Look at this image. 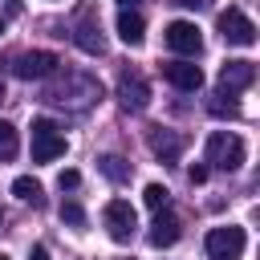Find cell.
Wrapping results in <instances>:
<instances>
[{
  "instance_id": "1",
  "label": "cell",
  "mask_w": 260,
  "mask_h": 260,
  "mask_svg": "<svg viewBox=\"0 0 260 260\" xmlns=\"http://www.w3.org/2000/svg\"><path fill=\"white\" fill-rule=\"evenodd\" d=\"M65 134L53 118H32V162H53L65 154Z\"/></svg>"
},
{
  "instance_id": "2",
  "label": "cell",
  "mask_w": 260,
  "mask_h": 260,
  "mask_svg": "<svg viewBox=\"0 0 260 260\" xmlns=\"http://www.w3.org/2000/svg\"><path fill=\"white\" fill-rule=\"evenodd\" d=\"M203 158H207L211 167H219V171H236V167L244 162V138L232 134V130H215V134L207 138Z\"/></svg>"
},
{
  "instance_id": "3",
  "label": "cell",
  "mask_w": 260,
  "mask_h": 260,
  "mask_svg": "<svg viewBox=\"0 0 260 260\" xmlns=\"http://www.w3.org/2000/svg\"><path fill=\"white\" fill-rule=\"evenodd\" d=\"M244 228L240 223H223V228H211L207 232V256L211 260H240L244 256Z\"/></svg>"
},
{
  "instance_id": "4",
  "label": "cell",
  "mask_w": 260,
  "mask_h": 260,
  "mask_svg": "<svg viewBox=\"0 0 260 260\" xmlns=\"http://www.w3.org/2000/svg\"><path fill=\"white\" fill-rule=\"evenodd\" d=\"M102 223H106L110 240L130 244V240H134V228H138V215H134V207H130L126 199H110L106 211H102Z\"/></svg>"
},
{
  "instance_id": "5",
  "label": "cell",
  "mask_w": 260,
  "mask_h": 260,
  "mask_svg": "<svg viewBox=\"0 0 260 260\" xmlns=\"http://www.w3.org/2000/svg\"><path fill=\"white\" fill-rule=\"evenodd\" d=\"M215 24H219V37H223L228 45H244V49H248V45H256V24H252L240 8L219 12V20H215Z\"/></svg>"
},
{
  "instance_id": "6",
  "label": "cell",
  "mask_w": 260,
  "mask_h": 260,
  "mask_svg": "<svg viewBox=\"0 0 260 260\" xmlns=\"http://www.w3.org/2000/svg\"><path fill=\"white\" fill-rule=\"evenodd\" d=\"M167 49L179 53V57H195L203 49V37H199V28L191 20H171L167 24Z\"/></svg>"
},
{
  "instance_id": "7",
  "label": "cell",
  "mask_w": 260,
  "mask_h": 260,
  "mask_svg": "<svg viewBox=\"0 0 260 260\" xmlns=\"http://www.w3.org/2000/svg\"><path fill=\"white\" fill-rule=\"evenodd\" d=\"M57 65H61L57 53H49V49H32V53L16 57V77H24V81H41V77H53Z\"/></svg>"
},
{
  "instance_id": "8",
  "label": "cell",
  "mask_w": 260,
  "mask_h": 260,
  "mask_svg": "<svg viewBox=\"0 0 260 260\" xmlns=\"http://www.w3.org/2000/svg\"><path fill=\"white\" fill-rule=\"evenodd\" d=\"M162 77H167L175 89H183V93H195V89L203 85V69L191 65V61H167V65H162Z\"/></svg>"
},
{
  "instance_id": "9",
  "label": "cell",
  "mask_w": 260,
  "mask_h": 260,
  "mask_svg": "<svg viewBox=\"0 0 260 260\" xmlns=\"http://www.w3.org/2000/svg\"><path fill=\"white\" fill-rule=\"evenodd\" d=\"M256 81V65L252 61H228L223 69H219V89L223 93H240V89H248Z\"/></svg>"
},
{
  "instance_id": "10",
  "label": "cell",
  "mask_w": 260,
  "mask_h": 260,
  "mask_svg": "<svg viewBox=\"0 0 260 260\" xmlns=\"http://www.w3.org/2000/svg\"><path fill=\"white\" fill-rule=\"evenodd\" d=\"M118 102H122L126 110H146L150 85H146L138 73H122V81H118Z\"/></svg>"
},
{
  "instance_id": "11",
  "label": "cell",
  "mask_w": 260,
  "mask_h": 260,
  "mask_svg": "<svg viewBox=\"0 0 260 260\" xmlns=\"http://www.w3.org/2000/svg\"><path fill=\"white\" fill-rule=\"evenodd\" d=\"M179 236H183V223H179V215H171L167 207H162V211H154V223H150V236H146V240H150L154 248H171Z\"/></svg>"
},
{
  "instance_id": "12",
  "label": "cell",
  "mask_w": 260,
  "mask_h": 260,
  "mask_svg": "<svg viewBox=\"0 0 260 260\" xmlns=\"http://www.w3.org/2000/svg\"><path fill=\"white\" fill-rule=\"evenodd\" d=\"M150 150H154L162 162H175V158H179V150H183V138H179L175 130L154 126V130H150Z\"/></svg>"
},
{
  "instance_id": "13",
  "label": "cell",
  "mask_w": 260,
  "mask_h": 260,
  "mask_svg": "<svg viewBox=\"0 0 260 260\" xmlns=\"http://www.w3.org/2000/svg\"><path fill=\"white\" fill-rule=\"evenodd\" d=\"M118 37H122L126 45H142V37H146V20H142L138 12H130V8H122V12H118Z\"/></svg>"
},
{
  "instance_id": "14",
  "label": "cell",
  "mask_w": 260,
  "mask_h": 260,
  "mask_svg": "<svg viewBox=\"0 0 260 260\" xmlns=\"http://www.w3.org/2000/svg\"><path fill=\"white\" fill-rule=\"evenodd\" d=\"M73 41H77V45H81L85 53H106V41H102V24H98L93 16H85V20L77 24Z\"/></svg>"
},
{
  "instance_id": "15",
  "label": "cell",
  "mask_w": 260,
  "mask_h": 260,
  "mask_svg": "<svg viewBox=\"0 0 260 260\" xmlns=\"http://www.w3.org/2000/svg\"><path fill=\"white\" fill-rule=\"evenodd\" d=\"M12 195H16V199H24V203H32V207H41V203H45V187H41L32 175H20V179L12 183Z\"/></svg>"
},
{
  "instance_id": "16",
  "label": "cell",
  "mask_w": 260,
  "mask_h": 260,
  "mask_svg": "<svg viewBox=\"0 0 260 260\" xmlns=\"http://www.w3.org/2000/svg\"><path fill=\"white\" fill-rule=\"evenodd\" d=\"M98 167H102V175H106L110 183H126V179H130V167H126V158H118V154H102Z\"/></svg>"
},
{
  "instance_id": "17",
  "label": "cell",
  "mask_w": 260,
  "mask_h": 260,
  "mask_svg": "<svg viewBox=\"0 0 260 260\" xmlns=\"http://www.w3.org/2000/svg\"><path fill=\"white\" fill-rule=\"evenodd\" d=\"M16 150H20V138H16V126H12V122H0V162H8V158H16Z\"/></svg>"
},
{
  "instance_id": "18",
  "label": "cell",
  "mask_w": 260,
  "mask_h": 260,
  "mask_svg": "<svg viewBox=\"0 0 260 260\" xmlns=\"http://www.w3.org/2000/svg\"><path fill=\"white\" fill-rule=\"evenodd\" d=\"M167 199H171V191H167L162 183H146V191H142V203H146L150 211H162V207H167Z\"/></svg>"
},
{
  "instance_id": "19",
  "label": "cell",
  "mask_w": 260,
  "mask_h": 260,
  "mask_svg": "<svg viewBox=\"0 0 260 260\" xmlns=\"http://www.w3.org/2000/svg\"><path fill=\"white\" fill-rule=\"evenodd\" d=\"M61 219L73 223V228H81V223H85V211H81L77 203H61Z\"/></svg>"
},
{
  "instance_id": "20",
  "label": "cell",
  "mask_w": 260,
  "mask_h": 260,
  "mask_svg": "<svg viewBox=\"0 0 260 260\" xmlns=\"http://www.w3.org/2000/svg\"><path fill=\"white\" fill-rule=\"evenodd\" d=\"M57 183H61V191H73V187L81 183V175H77V171H61V179H57Z\"/></svg>"
},
{
  "instance_id": "21",
  "label": "cell",
  "mask_w": 260,
  "mask_h": 260,
  "mask_svg": "<svg viewBox=\"0 0 260 260\" xmlns=\"http://www.w3.org/2000/svg\"><path fill=\"white\" fill-rule=\"evenodd\" d=\"M211 114H232V118H236L240 106H236V102H211Z\"/></svg>"
},
{
  "instance_id": "22",
  "label": "cell",
  "mask_w": 260,
  "mask_h": 260,
  "mask_svg": "<svg viewBox=\"0 0 260 260\" xmlns=\"http://www.w3.org/2000/svg\"><path fill=\"white\" fill-rule=\"evenodd\" d=\"M187 175H191V183H203V179H207V167H191Z\"/></svg>"
},
{
  "instance_id": "23",
  "label": "cell",
  "mask_w": 260,
  "mask_h": 260,
  "mask_svg": "<svg viewBox=\"0 0 260 260\" xmlns=\"http://www.w3.org/2000/svg\"><path fill=\"white\" fill-rule=\"evenodd\" d=\"M28 260H53V256H49V248H41V244H37V248L28 252Z\"/></svg>"
},
{
  "instance_id": "24",
  "label": "cell",
  "mask_w": 260,
  "mask_h": 260,
  "mask_svg": "<svg viewBox=\"0 0 260 260\" xmlns=\"http://www.w3.org/2000/svg\"><path fill=\"white\" fill-rule=\"evenodd\" d=\"M179 4H183V8H195V12H199V8H207L211 0H179Z\"/></svg>"
},
{
  "instance_id": "25",
  "label": "cell",
  "mask_w": 260,
  "mask_h": 260,
  "mask_svg": "<svg viewBox=\"0 0 260 260\" xmlns=\"http://www.w3.org/2000/svg\"><path fill=\"white\" fill-rule=\"evenodd\" d=\"M118 4H122V8H126V4H138V0H118Z\"/></svg>"
},
{
  "instance_id": "26",
  "label": "cell",
  "mask_w": 260,
  "mask_h": 260,
  "mask_svg": "<svg viewBox=\"0 0 260 260\" xmlns=\"http://www.w3.org/2000/svg\"><path fill=\"white\" fill-rule=\"evenodd\" d=\"M0 223H4V211H0Z\"/></svg>"
},
{
  "instance_id": "27",
  "label": "cell",
  "mask_w": 260,
  "mask_h": 260,
  "mask_svg": "<svg viewBox=\"0 0 260 260\" xmlns=\"http://www.w3.org/2000/svg\"><path fill=\"white\" fill-rule=\"evenodd\" d=\"M0 32H4V24H0Z\"/></svg>"
},
{
  "instance_id": "28",
  "label": "cell",
  "mask_w": 260,
  "mask_h": 260,
  "mask_svg": "<svg viewBox=\"0 0 260 260\" xmlns=\"http://www.w3.org/2000/svg\"><path fill=\"white\" fill-rule=\"evenodd\" d=\"M0 260H8V256H0Z\"/></svg>"
}]
</instances>
